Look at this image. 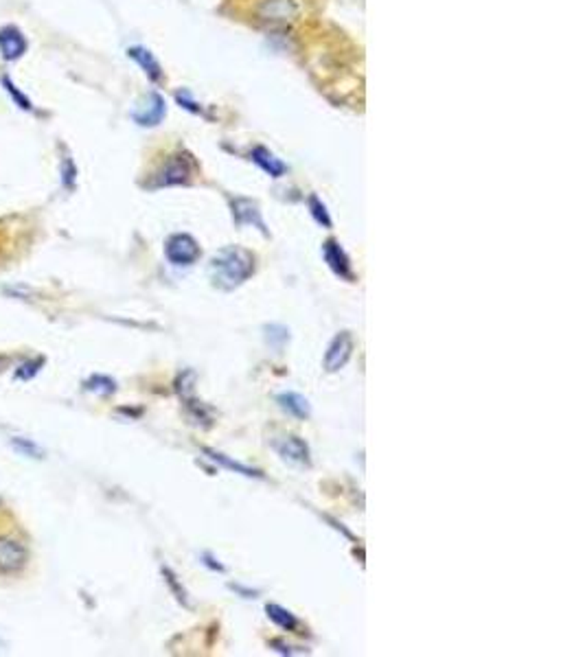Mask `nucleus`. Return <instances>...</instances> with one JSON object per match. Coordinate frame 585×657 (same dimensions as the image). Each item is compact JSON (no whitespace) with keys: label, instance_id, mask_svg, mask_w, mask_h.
<instances>
[{"label":"nucleus","instance_id":"obj_1","mask_svg":"<svg viewBox=\"0 0 585 657\" xmlns=\"http://www.w3.org/2000/svg\"><path fill=\"white\" fill-rule=\"evenodd\" d=\"M254 274V257L237 246H228L215 254L211 263V279L219 289H235Z\"/></svg>","mask_w":585,"mask_h":657},{"label":"nucleus","instance_id":"obj_2","mask_svg":"<svg viewBox=\"0 0 585 657\" xmlns=\"http://www.w3.org/2000/svg\"><path fill=\"white\" fill-rule=\"evenodd\" d=\"M165 254L169 259V263L178 265V267H189L200 259V246L191 234L178 232L171 234L165 244Z\"/></svg>","mask_w":585,"mask_h":657},{"label":"nucleus","instance_id":"obj_3","mask_svg":"<svg viewBox=\"0 0 585 657\" xmlns=\"http://www.w3.org/2000/svg\"><path fill=\"white\" fill-rule=\"evenodd\" d=\"M272 447L276 450V454L289 465H296V467H309L311 465L309 445L296 434H285V436L274 438Z\"/></svg>","mask_w":585,"mask_h":657},{"label":"nucleus","instance_id":"obj_4","mask_svg":"<svg viewBox=\"0 0 585 657\" xmlns=\"http://www.w3.org/2000/svg\"><path fill=\"white\" fill-rule=\"evenodd\" d=\"M193 175V162L189 156H171L160 171L156 173L154 187H171V185H187Z\"/></svg>","mask_w":585,"mask_h":657},{"label":"nucleus","instance_id":"obj_5","mask_svg":"<svg viewBox=\"0 0 585 657\" xmlns=\"http://www.w3.org/2000/svg\"><path fill=\"white\" fill-rule=\"evenodd\" d=\"M353 346H356V340H353V336H351V331L338 333V336L329 342V346H327L325 362H323L325 371H327V373L340 371V368L351 360V355H353Z\"/></svg>","mask_w":585,"mask_h":657},{"label":"nucleus","instance_id":"obj_6","mask_svg":"<svg viewBox=\"0 0 585 657\" xmlns=\"http://www.w3.org/2000/svg\"><path fill=\"white\" fill-rule=\"evenodd\" d=\"M29 561V550L14 537H0V572H20Z\"/></svg>","mask_w":585,"mask_h":657},{"label":"nucleus","instance_id":"obj_7","mask_svg":"<svg viewBox=\"0 0 585 657\" xmlns=\"http://www.w3.org/2000/svg\"><path fill=\"white\" fill-rule=\"evenodd\" d=\"M299 5L296 0H263L259 5V16L261 20L272 22V24H287L291 20L299 18Z\"/></svg>","mask_w":585,"mask_h":657},{"label":"nucleus","instance_id":"obj_8","mask_svg":"<svg viewBox=\"0 0 585 657\" xmlns=\"http://www.w3.org/2000/svg\"><path fill=\"white\" fill-rule=\"evenodd\" d=\"M26 53V40L22 31L14 24H7L0 29V55L5 62H16Z\"/></svg>","mask_w":585,"mask_h":657},{"label":"nucleus","instance_id":"obj_9","mask_svg":"<svg viewBox=\"0 0 585 657\" xmlns=\"http://www.w3.org/2000/svg\"><path fill=\"white\" fill-rule=\"evenodd\" d=\"M323 257H325V261L331 267L333 274H338L344 281H353L356 279L353 267H351V261H348L346 252L340 248L338 242H333V239H329V242L323 244Z\"/></svg>","mask_w":585,"mask_h":657},{"label":"nucleus","instance_id":"obj_10","mask_svg":"<svg viewBox=\"0 0 585 657\" xmlns=\"http://www.w3.org/2000/svg\"><path fill=\"white\" fill-rule=\"evenodd\" d=\"M276 403L281 405V410H285L291 416H296V419H301V421H305V419H309V416H311L309 401L303 395H299V393H291V390L289 393H281V395H276Z\"/></svg>","mask_w":585,"mask_h":657},{"label":"nucleus","instance_id":"obj_11","mask_svg":"<svg viewBox=\"0 0 585 657\" xmlns=\"http://www.w3.org/2000/svg\"><path fill=\"white\" fill-rule=\"evenodd\" d=\"M165 114V101L158 95H150L147 103H145L138 112H134V118L138 125H158L160 118Z\"/></svg>","mask_w":585,"mask_h":657},{"label":"nucleus","instance_id":"obj_12","mask_svg":"<svg viewBox=\"0 0 585 657\" xmlns=\"http://www.w3.org/2000/svg\"><path fill=\"white\" fill-rule=\"evenodd\" d=\"M232 215H235L237 224H242V226L244 224H254V226H259L263 232H266V224H263V219L259 215L257 204H252L248 200H235V202H232Z\"/></svg>","mask_w":585,"mask_h":657},{"label":"nucleus","instance_id":"obj_13","mask_svg":"<svg viewBox=\"0 0 585 657\" xmlns=\"http://www.w3.org/2000/svg\"><path fill=\"white\" fill-rule=\"evenodd\" d=\"M266 611H268V618H270L274 624H279L281 629L301 633V631H299V629H301V620H299L294 614H291L289 609H285V607H281V605H276V603H270V605H266Z\"/></svg>","mask_w":585,"mask_h":657},{"label":"nucleus","instance_id":"obj_14","mask_svg":"<svg viewBox=\"0 0 585 657\" xmlns=\"http://www.w3.org/2000/svg\"><path fill=\"white\" fill-rule=\"evenodd\" d=\"M252 160L266 173H270L272 177H281L285 173V165L274 154H270L266 147H257L252 152Z\"/></svg>","mask_w":585,"mask_h":657},{"label":"nucleus","instance_id":"obj_15","mask_svg":"<svg viewBox=\"0 0 585 657\" xmlns=\"http://www.w3.org/2000/svg\"><path fill=\"white\" fill-rule=\"evenodd\" d=\"M83 388L88 393H95L99 397H110V395L116 393V381L108 375H93V377L86 379Z\"/></svg>","mask_w":585,"mask_h":657},{"label":"nucleus","instance_id":"obj_16","mask_svg":"<svg viewBox=\"0 0 585 657\" xmlns=\"http://www.w3.org/2000/svg\"><path fill=\"white\" fill-rule=\"evenodd\" d=\"M9 445H11V450L14 452H18L20 456H26V458H38V460H42L44 458V450L40 445H36L33 440H29V438H24V436H14V438H9Z\"/></svg>","mask_w":585,"mask_h":657},{"label":"nucleus","instance_id":"obj_17","mask_svg":"<svg viewBox=\"0 0 585 657\" xmlns=\"http://www.w3.org/2000/svg\"><path fill=\"white\" fill-rule=\"evenodd\" d=\"M130 55L136 59V62L143 66V71L147 73L152 79H160V66H158V62H156L154 55L150 51H145L140 46H134V48H130Z\"/></svg>","mask_w":585,"mask_h":657},{"label":"nucleus","instance_id":"obj_18","mask_svg":"<svg viewBox=\"0 0 585 657\" xmlns=\"http://www.w3.org/2000/svg\"><path fill=\"white\" fill-rule=\"evenodd\" d=\"M204 454H209L211 460H215V462H219V465H224V467H228V469H232V471H237V473H242V475L261 477V473H259L257 469H250V467H246V465H242V462H237V460H230V458H226L224 454H217V452H211V450H204Z\"/></svg>","mask_w":585,"mask_h":657},{"label":"nucleus","instance_id":"obj_19","mask_svg":"<svg viewBox=\"0 0 585 657\" xmlns=\"http://www.w3.org/2000/svg\"><path fill=\"white\" fill-rule=\"evenodd\" d=\"M42 366H44V357H36V360H26L24 364H20V366L16 368L14 377L20 379V381H29V379H33V377L42 371Z\"/></svg>","mask_w":585,"mask_h":657},{"label":"nucleus","instance_id":"obj_20","mask_svg":"<svg viewBox=\"0 0 585 657\" xmlns=\"http://www.w3.org/2000/svg\"><path fill=\"white\" fill-rule=\"evenodd\" d=\"M309 208H311V215L316 217L318 224H323L325 228H331V217H329V213H327V208H325V204L320 202L316 195L309 197Z\"/></svg>","mask_w":585,"mask_h":657},{"label":"nucleus","instance_id":"obj_21","mask_svg":"<svg viewBox=\"0 0 585 657\" xmlns=\"http://www.w3.org/2000/svg\"><path fill=\"white\" fill-rule=\"evenodd\" d=\"M3 86H5V90L11 95V99H14V101H16L22 110H26V112H31V110H33L31 101H29V99H26V97L18 90V88L11 83V79H9V77H3Z\"/></svg>","mask_w":585,"mask_h":657},{"label":"nucleus","instance_id":"obj_22","mask_svg":"<svg viewBox=\"0 0 585 657\" xmlns=\"http://www.w3.org/2000/svg\"><path fill=\"white\" fill-rule=\"evenodd\" d=\"M75 175H77L75 165H73V160L66 158V160L62 162V182H64L66 189H73V187H75Z\"/></svg>","mask_w":585,"mask_h":657},{"label":"nucleus","instance_id":"obj_23","mask_svg":"<svg viewBox=\"0 0 585 657\" xmlns=\"http://www.w3.org/2000/svg\"><path fill=\"white\" fill-rule=\"evenodd\" d=\"M162 574L167 576V583H169L171 589L175 591V599H178L180 603H185V605H189V603H187V594H185V589H180L178 581H175V576H173V572L169 570V567H162Z\"/></svg>","mask_w":585,"mask_h":657},{"label":"nucleus","instance_id":"obj_24","mask_svg":"<svg viewBox=\"0 0 585 657\" xmlns=\"http://www.w3.org/2000/svg\"><path fill=\"white\" fill-rule=\"evenodd\" d=\"M204 559H207V561H204V563H207V565H211L213 570H219V572H224V565H222V563H215V559H211V554H204Z\"/></svg>","mask_w":585,"mask_h":657},{"label":"nucleus","instance_id":"obj_25","mask_svg":"<svg viewBox=\"0 0 585 657\" xmlns=\"http://www.w3.org/2000/svg\"><path fill=\"white\" fill-rule=\"evenodd\" d=\"M0 504H3V500H0Z\"/></svg>","mask_w":585,"mask_h":657}]
</instances>
